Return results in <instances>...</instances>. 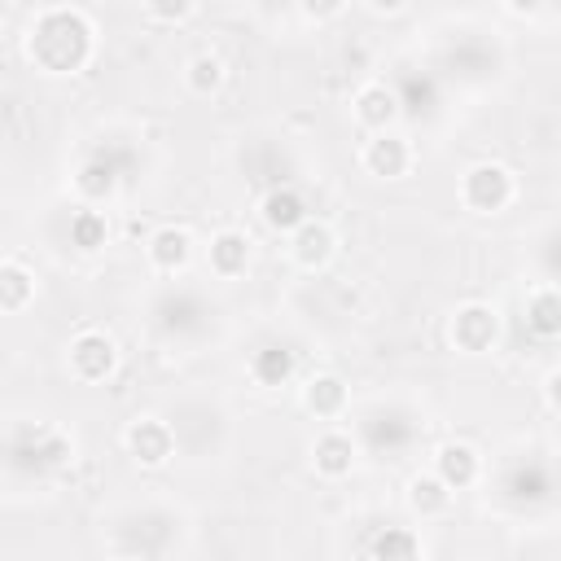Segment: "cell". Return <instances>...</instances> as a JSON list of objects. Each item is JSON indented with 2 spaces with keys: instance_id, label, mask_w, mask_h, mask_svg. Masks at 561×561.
I'll return each mask as SVG.
<instances>
[{
  "instance_id": "obj_1",
  "label": "cell",
  "mask_w": 561,
  "mask_h": 561,
  "mask_svg": "<svg viewBox=\"0 0 561 561\" xmlns=\"http://www.w3.org/2000/svg\"><path fill=\"white\" fill-rule=\"evenodd\" d=\"M92 48H96V26H92V18L83 9H70V4L44 9L26 31V57L44 75L83 70L92 61Z\"/></svg>"
},
{
  "instance_id": "obj_2",
  "label": "cell",
  "mask_w": 561,
  "mask_h": 561,
  "mask_svg": "<svg viewBox=\"0 0 561 561\" xmlns=\"http://www.w3.org/2000/svg\"><path fill=\"white\" fill-rule=\"evenodd\" d=\"M355 434H359V447L368 456H377V460H403L421 443L425 421H421L416 408H408L399 399H377L373 408L359 412Z\"/></svg>"
},
{
  "instance_id": "obj_3",
  "label": "cell",
  "mask_w": 561,
  "mask_h": 561,
  "mask_svg": "<svg viewBox=\"0 0 561 561\" xmlns=\"http://www.w3.org/2000/svg\"><path fill=\"white\" fill-rule=\"evenodd\" d=\"M4 456H9V473H61L75 460V438L66 430H57L53 421H13L9 438H4Z\"/></svg>"
},
{
  "instance_id": "obj_4",
  "label": "cell",
  "mask_w": 561,
  "mask_h": 561,
  "mask_svg": "<svg viewBox=\"0 0 561 561\" xmlns=\"http://www.w3.org/2000/svg\"><path fill=\"white\" fill-rule=\"evenodd\" d=\"M495 500L513 513H535L557 500V469L539 451H522L495 469Z\"/></svg>"
},
{
  "instance_id": "obj_5",
  "label": "cell",
  "mask_w": 561,
  "mask_h": 561,
  "mask_svg": "<svg viewBox=\"0 0 561 561\" xmlns=\"http://www.w3.org/2000/svg\"><path fill=\"white\" fill-rule=\"evenodd\" d=\"M210 320H215V311H210L206 294L202 289H188V285H167L149 302V324L167 342H197L210 329Z\"/></svg>"
},
{
  "instance_id": "obj_6",
  "label": "cell",
  "mask_w": 561,
  "mask_h": 561,
  "mask_svg": "<svg viewBox=\"0 0 561 561\" xmlns=\"http://www.w3.org/2000/svg\"><path fill=\"white\" fill-rule=\"evenodd\" d=\"M136 167V149L123 140H96L83 149L79 167H75V188L83 202H105L123 188V180Z\"/></svg>"
},
{
  "instance_id": "obj_7",
  "label": "cell",
  "mask_w": 561,
  "mask_h": 561,
  "mask_svg": "<svg viewBox=\"0 0 561 561\" xmlns=\"http://www.w3.org/2000/svg\"><path fill=\"white\" fill-rule=\"evenodd\" d=\"M500 61H504L500 44H491V39L478 35V31H465V35H456V39H447L443 53H438V66H443L451 79H460V83H486V79L500 70Z\"/></svg>"
},
{
  "instance_id": "obj_8",
  "label": "cell",
  "mask_w": 561,
  "mask_h": 561,
  "mask_svg": "<svg viewBox=\"0 0 561 561\" xmlns=\"http://www.w3.org/2000/svg\"><path fill=\"white\" fill-rule=\"evenodd\" d=\"M513 193H517L513 171L500 167V162H473L460 180V202L478 215H500L513 202Z\"/></svg>"
},
{
  "instance_id": "obj_9",
  "label": "cell",
  "mask_w": 561,
  "mask_h": 561,
  "mask_svg": "<svg viewBox=\"0 0 561 561\" xmlns=\"http://www.w3.org/2000/svg\"><path fill=\"white\" fill-rule=\"evenodd\" d=\"M390 88L399 96L403 118H412V123H430L443 110V79L430 66H399Z\"/></svg>"
},
{
  "instance_id": "obj_10",
  "label": "cell",
  "mask_w": 561,
  "mask_h": 561,
  "mask_svg": "<svg viewBox=\"0 0 561 561\" xmlns=\"http://www.w3.org/2000/svg\"><path fill=\"white\" fill-rule=\"evenodd\" d=\"M66 359H70V373H75L79 381H105V377L114 373V364H118V346H114L110 333L83 329V333L70 342Z\"/></svg>"
},
{
  "instance_id": "obj_11",
  "label": "cell",
  "mask_w": 561,
  "mask_h": 561,
  "mask_svg": "<svg viewBox=\"0 0 561 561\" xmlns=\"http://www.w3.org/2000/svg\"><path fill=\"white\" fill-rule=\"evenodd\" d=\"M127 451H131L136 465L158 469V465H167L171 451H175V430H171L167 421H158V416H136V421L127 425Z\"/></svg>"
},
{
  "instance_id": "obj_12",
  "label": "cell",
  "mask_w": 561,
  "mask_h": 561,
  "mask_svg": "<svg viewBox=\"0 0 561 561\" xmlns=\"http://www.w3.org/2000/svg\"><path fill=\"white\" fill-rule=\"evenodd\" d=\"M495 337H500V316H495V307H486V302H465V307L451 316V342H456L460 351H469V355L491 351Z\"/></svg>"
},
{
  "instance_id": "obj_13",
  "label": "cell",
  "mask_w": 561,
  "mask_h": 561,
  "mask_svg": "<svg viewBox=\"0 0 561 561\" xmlns=\"http://www.w3.org/2000/svg\"><path fill=\"white\" fill-rule=\"evenodd\" d=\"M259 215H263V224L272 228V232H298L307 219H311V210H307V197L294 188V184H272L267 193H263V202H259Z\"/></svg>"
},
{
  "instance_id": "obj_14",
  "label": "cell",
  "mask_w": 561,
  "mask_h": 561,
  "mask_svg": "<svg viewBox=\"0 0 561 561\" xmlns=\"http://www.w3.org/2000/svg\"><path fill=\"white\" fill-rule=\"evenodd\" d=\"M250 377L263 386V390H280V386H289V377L298 373V355L285 346V342H263V346H254L250 351Z\"/></svg>"
},
{
  "instance_id": "obj_15",
  "label": "cell",
  "mask_w": 561,
  "mask_h": 561,
  "mask_svg": "<svg viewBox=\"0 0 561 561\" xmlns=\"http://www.w3.org/2000/svg\"><path fill=\"white\" fill-rule=\"evenodd\" d=\"M364 167L373 175H381V180H399L412 167V149L394 131H373V140L364 145Z\"/></svg>"
},
{
  "instance_id": "obj_16",
  "label": "cell",
  "mask_w": 561,
  "mask_h": 561,
  "mask_svg": "<svg viewBox=\"0 0 561 561\" xmlns=\"http://www.w3.org/2000/svg\"><path fill=\"white\" fill-rule=\"evenodd\" d=\"M434 473L451 486V491H465L482 478V456L469 447V443H443L434 451Z\"/></svg>"
},
{
  "instance_id": "obj_17",
  "label": "cell",
  "mask_w": 561,
  "mask_h": 561,
  "mask_svg": "<svg viewBox=\"0 0 561 561\" xmlns=\"http://www.w3.org/2000/svg\"><path fill=\"white\" fill-rule=\"evenodd\" d=\"M522 320H526V329L535 333V337H543V342H552V337H561V285H539V289H530V298H526V307H522Z\"/></svg>"
},
{
  "instance_id": "obj_18",
  "label": "cell",
  "mask_w": 561,
  "mask_h": 561,
  "mask_svg": "<svg viewBox=\"0 0 561 561\" xmlns=\"http://www.w3.org/2000/svg\"><path fill=\"white\" fill-rule=\"evenodd\" d=\"M355 118H359L364 127H373V131H386L394 118H403L394 88H386V83H368V88H359V96H355Z\"/></svg>"
},
{
  "instance_id": "obj_19",
  "label": "cell",
  "mask_w": 561,
  "mask_h": 561,
  "mask_svg": "<svg viewBox=\"0 0 561 561\" xmlns=\"http://www.w3.org/2000/svg\"><path fill=\"white\" fill-rule=\"evenodd\" d=\"M311 460H316V473H324V478H346L351 465H355V438L342 434V430H329V434L316 438Z\"/></svg>"
},
{
  "instance_id": "obj_20",
  "label": "cell",
  "mask_w": 561,
  "mask_h": 561,
  "mask_svg": "<svg viewBox=\"0 0 561 561\" xmlns=\"http://www.w3.org/2000/svg\"><path fill=\"white\" fill-rule=\"evenodd\" d=\"M149 263L158 267V272H180L184 263H188V254H193V237L184 232V228H175V224H167V228H158L153 237H149Z\"/></svg>"
},
{
  "instance_id": "obj_21",
  "label": "cell",
  "mask_w": 561,
  "mask_h": 561,
  "mask_svg": "<svg viewBox=\"0 0 561 561\" xmlns=\"http://www.w3.org/2000/svg\"><path fill=\"white\" fill-rule=\"evenodd\" d=\"M364 557H377V561H408V557H421L425 543L408 530V526H381L373 539L359 543Z\"/></svg>"
},
{
  "instance_id": "obj_22",
  "label": "cell",
  "mask_w": 561,
  "mask_h": 561,
  "mask_svg": "<svg viewBox=\"0 0 561 561\" xmlns=\"http://www.w3.org/2000/svg\"><path fill=\"white\" fill-rule=\"evenodd\" d=\"M294 237V259L302 263V267H320V263H329V254H333V245H337V237H333V228L329 224H320V219H307L298 232H289Z\"/></svg>"
},
{
  "instance_id": "obj_23",
  "label": "cell",
  "mask_w": 561,
  "mask_h": 561,
  "mask_svg": "<svg viewBox=\"0 0 561 561\" xmlns=\"http://www.w3.org/2000/svg\"><path fill=\"white\" fill-rule=\"evenodd\" d=\"M245 263H250V241H245V232L224 228V232L210 237V272H215V276H241Z\"/></svg>"
},
{
  "instance_id": "obj_24",
  "label": "cell",
  "mask_w": 561,
  "mask_h": 561,
  "mask_svg": "<svg viewBox=\"0 0 561 561\" xmlns=\"http://www.w3.org/2000/svg\"><path fill=\"white\" fill-rule=\"evenodd\" d=\"M302 403H307L316 416H342V408H346V381L333 377V373H316V377L302 386Z\"/></svg>"
},
{
  "instance_id": "obj_25",
  "label": "cell",
  "mask_w": 561,
  "mask_h": 561,
  "mask_svg": "<svg viewBox=\"0 0 561 561\" xmlns=\"http://www.w3.org/2000/svg\"><path fill=\"white\" fill-rule=\"evenodd\" d=\"M408 504H412L421 517H438V513H447V504H451V486H447L438 473H416V478L408 482Z\"/></svg>"
},
{
  "instance_id": "obj_26",
  "label": "cell",
  "mask_w": 561,
  "mask_h": 561,
  "mask_svg": "<svg viewBox=\"0 0 561 561\" xmlns=\"http://www.w3.org/2000/svg\"><path fill=\"white\" fill-rule=\"evenodd\" d=\"M31 294H35V276L18 259H4V267H0V307L13 316L31 302Z\"/></svg>"
},
{
  "instance_id": "obj_27",
  "label": "cell",
  "mask_w": 561,
  "mask_h": 561,
  "mask_svg": "<svg viewBox=\"0 0 561 561\" xmlns=\"http://www.w3.org/2000/svg\"><path fill=\"white\" fill-rule=\"evenodd\" d=\"M105 237H110V224H105V215H101V210L79 206V210L70 215V245H79L83 254L101 250V245H105Z\"/></svg>"
},
{
  "instance_id": "obj_28",
  "label": "cell",
  "mask_w": 561,
  "mask_h": 561,
  "mask_svg": "<svg viewBox=\"0 0 561 561\" xmlns=\"http://www.w3.org/2000/svg\"><path fill=\"white\" fill-rule=\"evenodd\" d=\"M184 83L197 92V96H210L219 83H224V61L215 53H197L188 66H184Z\"/></svg>"
},
{
  "instance_id": "obj_29",
  "label": "cell",
  "mask_w": 561,
  "mask_h": 561,
  "mask_svg": "<svg viewBox=\"0 0 561 561\" xmlns=\"http://www.w3.org/2000/svg\"><path fill=\"white\" fill-rule=\"evenodd\" d=\"M535 259H539V272L548 276V285H561V224L548 228L535 245Z\"/></svg>"
},
{
  "instance_id": "obj_30",
  "label": "cell",
  "mask_w": 561,
  "mask_h": 561,
  "mask_svg": "<svg viewBox=\"0 0 561 561\" xmlns=\"http://www.w3.org/2000/svg\"><path fill=\"white\" fill-rule=\"evenodd\" d=\"M145 9L158 18V22H180L193 13V0H145Z\"/></svg>"
},
{
  "instance_id": "obj_31",
  "label": "cell",
  "mask_w": 561,
  "mask_h": 561,
  "mask_svg": "<svg viewBox=\"0 0 561 561\" xmlns=\"http://www.w3.org/2000/svg\"><path fill=\"white\" fill-rule=\"evenodd\" d=\"M298 9H302L307 18H316V22H324V18L342 13V0H298Z\"/></svg>"
},
{
  "instance_id": "obj_32",
  "label": "cell",
  "mask_w": 561,
  "mask_h": 561,
  "mask_svg": "<svg viewBox=\"0 0 561 561\" xmlns=\"http://www.w3.org/2000/svg\"><path fill=\"white\" fill-rule=\"evenodd\" d=\"M543 399H548V408H552V412H561V368H557V373H548V381H543Z\"/></svg>"
},
{
  "instance_id": "obj_33",
  "label": "cell",
  "mask_w": 561,
  "mask_h": 561,
  "mask_svg": "<svg viewBox=\"0 0 561 561\" xmlns=\"http://www.w3.org/2000/svg\"><path fill=\"white\" fill-rule=\"evenodd\" d=\"M517 13H539V9H552V4H561V0H508Z\"/></svg>"
},
{
  "instance_id": "obj_34",
  "label": "cell",
  "mask_w": 561,
  "mask_h": 561,
  "mask_svg": "<svg viewBox=\"0 0 561 561\" xmlns=\"http://www.w3.org/2000/svg\"><path fill=\"white\" fill-rule=\"evenodd\" d=\"M368 4H373L377 13H399V9L408 4V0H368Z\"/></svg>"
},
{
  "instance_id": "obj_35",
  "label": "cell",
  "mask_w": 561,
  "mask_h": 561,
  "mask_svg": "<svg viewBox=\"0 0 561 561\" xmlns=\"http://www.w3.org/2000/svg\"><path fill=\"white\" fill-rule=\"evenodd\" d=\"M263 9H285V4H298V0H259Z\"/></svg>"
}]
</instances>
